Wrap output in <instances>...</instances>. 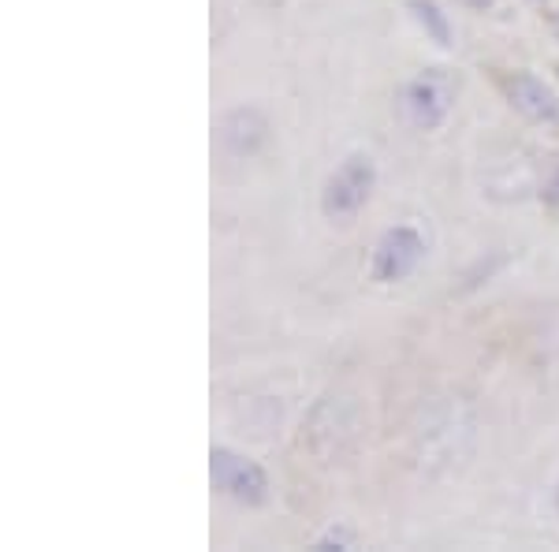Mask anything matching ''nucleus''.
Segmentation results:
<instances>
[{"label":"nucleus","instance_id":"9","mask_svg":"<svg viewBox=\"0 0 559 552\" xmlns=\"http://www.w3.org/2000/svg\"><path fill=\"white\" fill-rule=\"evenodd\" d=\"M540 202H545V210L548 213H556L559 216V165L548 172V179H545V187H540Z\"/></svg>","mask_w":559,"mask_h":552},{"label":"nucleus","instance_id":"11","mask_svg":"<svg viewBox=\"0 0 559 552\" xmlns=\"http://www.w3.org/2000/svg\"><path fill=\"white\" fill-rule=\"evenodd\" d=\"M548 31H552V38L559 42V12H548Z\"/></svg>","mask_w":559,"mask_h":552},{"label":"nucleus","instance_id":"4","mask_svg":"<svg viewBox=\"0 0 559 552\" xmlns=\"http://www.w3.org/2000/svg\"><path fill=\"white\" fill-rule=\"evenodd\" d=\"M492 83L522 120L534 124L540 131L559 134V97L545 79H537L534 71H526V68H503L492 75Z\"/></svg>","mask_w":559,"mask_h":552},{"label":"nucleus","instance_id":"8","mask_svg":"<svg viewBox=\"0 0 559 552\" xmlns=\"http://www.w3.org/2000/svg\"><path fill=\"white\" fill-rule=\"evenodd\" d=\"M310 549L313 552H347V549H355V530H350L347 522H332Z\"/></svg>","mask_w":559,"mask_h":552},{"label":"nucleus","instance_id":"14","mask_svg":"<svg viewBox=\"0 0 559 552\" xmlns=\"http://www.w3.org/2000/svg\"><path fill=\"white\" fill-rule=\"evenodd\" d=\"M556 75H559V64H556Z\"/></svg>","mask_w":559,"mask_h":552},{"label":"nucleus","instance_id":"3","mask_svg":"<svg viewBox=\"0 0 559 552\" xmlns=\"http://www.w3.org/2000/svg\"><path fill=\"white\" fill-rule=\"evenodd\" d=\"M210 482L221 496L236 501L239 508H261L273 493L269 470L250 456H239L231 448H213L210 451Z\"/></svg>","mask_w":559,"mask_h":552},{"label":"nucleus","instance_id":"13","mask_svg":"<svg viewBox=\"0 0 559 552\" xmlns=\"http://www.w3.org/2000/svg\"><path fill=\"white\" fill-rule=\"evenodd\" d=\"M556 512H559V482H556Z\"/></svg>","mask_w":559,"mask_h":552},{"label":"nucleus","instance_id":"10","mask_svg":"<svg viewBox=\"0 0 559 552\" xmlns=\"http://www.w3.org/2000/svg\"><path fill=\"white\" fill-rule=\"evenodd\" d=\"M455 4L471 8V12H489V8L496 4V0H455Z\"/></svg>","mask_w":559,"mask_h":552},{"label":"nucleus","instance_id":"7","mask_svg":"<svg viewBox=\"0 0 559 552\" xmlns=\"http://www.w3.org/2000/svg\"><path fill=\"white\" fill-rule=\"evenodd\" d=\"M407 12L429 42H437L440 49H452V42H455L452 20H448V12L437 0H407Z\"/></svg>","mask_w":559,"mask_h":552},{"label":"nucleus","instance_id":"2","mask_svg":"<svg viewBox=\"0 0 559 552\" xmlns=\"http://www.w3.org/2000/svg\"><path fill=\"white\" fill-rule=\"evenodd\" d=\"M455 97H459V75L452 68H421L403 86L400 102H403V116L418 131H440L448 116H452Z\"/></svg>","mask_w":559,"mask_h":552},{"label":"nucleus","instance_id":"12","mask_svg":"<svg viewBox=\"0 0 559 552\" xmlns=\"http://www.w3.org/2000/svg\"><path fill=\"white\" fill-rule=\"evenodd\" d=\"M265 8H284V0H261Z\"/></svg>","mask_w":559,"mask_h":552},{"label":"nucleus","instance_id":"6","mask_svg":"<svg viewBox=\"0 0 559 552\" xmlns=\"http://www.w3.org/2000/svg\"><path fill=\"white\" fill-rule=\"evenodd\" d=\"M273 124L258 105H231L216 120V146L231 161H250L269 146Z\"/></svg>","mask_w":559,"mask_h":552},{"label":"nucleus","instance_id":"1","mask_svg":"<svg viewBox=\"0 0 559 552\" xmlns=\"http://www.w3.org/2000/svg\"><path fill=\"white\" fill-rule=\"evenodd\" d=\"M377 191V161L369 153L355 150L329 172L321 187V216L332 224H347L369 205V198Z\"/></svg>","mask_w":559,"mask_h":552},{"label":"nucleus","instance_id":"5","mask_svg":"<svg viewBox=\"0 0 559 552\" xmlns=\"http://www.w3.org/2000/svg\"><path fill=\"white\" fill-rule=\"evenodd\" d=\"M426 250H429L426 235H421L418 224H392V228H384L373 243V255H369V280L381 287L400 284V280H407L414 269L421 266Z\"/></svg>","mask_w":559,"mask_h":552}]
</instances>
